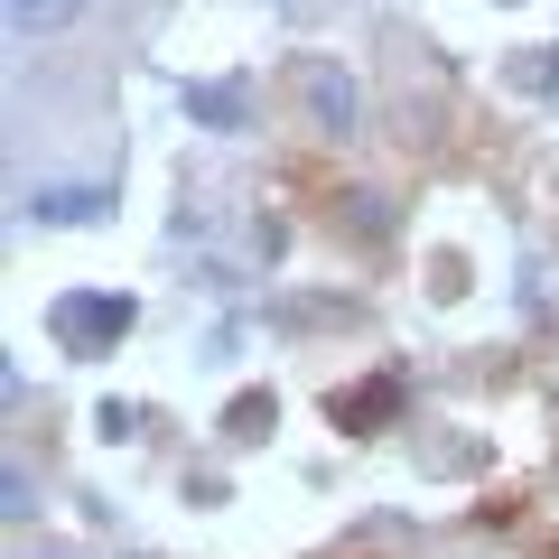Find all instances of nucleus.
<instances>
[{"label":"nucleus","mask_w":559,"mask_h":559,"mask_svg":"<svg viewBox=\"0 0 559 559\" xmlns=\"http://www.w3.org/2000/svg\"><path fill=\"white\" fill-rule=\"evenodd\" d=\"M540 559H559V540H550V550H540Z\"/></svg>","instance_id":"f257e3e1"}]
</instances>
